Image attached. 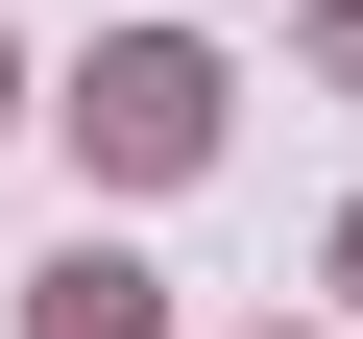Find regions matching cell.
I'll return each mask as SVG.
<instances>
[{
	"instance_id": "6da1fadb",
	"label": "cell",
	"mask_w": 363,
	"mask_h": 339,
	"mask_svg": "<svg viewBox=\"0 0 363 339\" xmlns=\"http://www.w3.org/2000/svg\"><path fill=\"white\" fill-rule=\"evenodd\" d=\"M73 121H97L121 170H194V145H218V73H194V49H121V73H97Z\"/></svg>"
},
{
	"instance_id": "7a4b0ae2",
	"label": "cell",
	"mask_w": 363,
	"mask_h": 339,
	"mask_svg": "<svg viewBox=\"0 0 363 339\" xmlns=\"http://www.w3.org/2000/svg\"><path fill=\"white\" fill-rule=\"evenodd\" d=\"M49 339H145V291L121 267H49Z\"/></svg>"
},
{
	"instance_id": "3957f363",
	"label": "cell",
	"mask_w": 363,
	"mask_h": 339,
	"mask_svg": "<svg viewBox=\"0 0 363 339\" xmlns=\"http://www.w3.org/2000/svg\"><path fill=\"white\" fill-rule=\"evenodd\" d=\"M339 73H363V25H339Z\"/></svg>"
}]
</instances>
